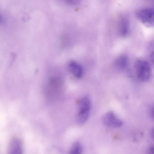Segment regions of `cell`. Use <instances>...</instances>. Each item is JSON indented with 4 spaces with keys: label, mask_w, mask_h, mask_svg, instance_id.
<instances>
[{
    "label": "cell",
    "mask_w": 154,
    "mask_h": 154,
    "mask_svg": "<svg viewBox=\"0 0 154 154\" xmlns=\"http://www.w3.org/2000/svg\"><path fill=\"white\" fill-rule=\"evenodd\" d=\"M62 82L58 78L51 79L46 88L45 94L49 99L57 98L61 94L62 91Z\"/></svg>",
    "instance_id": "2"
},
{
    "label": "cell",
    "mask_w": 154,
    "mask_h": 154,
    "mask_svg": "<svg viewBox=\"0 0 154 154\" xmlns=\"http://www.w3.org/2000/svg\"><path fill=\"white\" fill-rule=\"evenodd\" d=\"M78 110L77 119L80 124L85 123L88 120L91 109V102L88 97L85 96L77 101Z\"/></svg>",
    "instance_id": "1"
},
{
    "label": "cell",
    "mask_w": 154,
    "mask_h": 154,
    "mask_svg": "<svg viewBox=\"0 0 154 154\" xmlns=\"http://www.w3.org/2000/svg\"><path fill=\"white\" fill-rule=\"evenodd\" d=\"M150 114H151V117L152 118H153V106H152V107L151 108V109H150Z\"/></svg>",
    "instance_id": "12"
},
{
    "label": "cell",
    "mask_w": 154,
    "mask_h": 154,
    "mask_svg": "<svg viewBox=\"0 0 154 154\" xmlns=\"http://www.w3.org/2000/svg\"><path fill=\"white\" fill-rule=\"evenodd\" d=\"M66 4L72 5H78L80 2V0H62Z\"/></svg>",
    "instance_id": "11"
},
{
    "label": "cell",
    "mask_w": 154,
    "mask_h": 154,
    "mask_svg": "<svg viewBox=\"0 0 154 154\" xmlns=\"http://www.w3.org/2000/svg\"><path fill=\"white\" fill-rule=\"evenodd\" d=\"M128 62V59L127 56L122 55L116 59L114 64L115 66L117 68L123 69L127 68Z\"/></svg>",
    "instance_id": "9"
},
{
    "label": "cell",
    "mask_w": 154,
    "mask_h": 154,
    "mask_svg": "<svg viewBox=\"0 0 154 154\" xmlns=\"http://www.w3.org/2000/svg\"><path fill=\"white\" fill-rule=\"evenodd\" d=\"M129 29V22L128 19L122 16L119 19L118 23V31L119 35L125 37L128 34Z\"/></svg>",
    "instance_id": "6"
},
{
    "label": "cell",
    "mask_w": 154,
    "mask_h": 154,
    "mask_svg": "<svg viewBox=\"0 0 154 154\" xmlns=\"http://www.w3.org/2000/svg\"><path fill=\"white\" fill-rule=\"evenodd\" d=\"M137 18L143 23L148 26L153 25L154 11L152 8H145L138 10L136 13Z\"/></svg>",
    "instance_id": "4"
},
{
    "label": "cell",
    "mask_w": 154,
    "mask_h": 154,
    "mask_svg": "<svg viewBox=\"0 0 154 154\" xmlns=\"http://www.w3.org/2000/svg\"><path fill=\"white\" fill-rule=\"evenodd\" d=\"M68 67L69 71L75 77L80 78L82 76L83 73V68L77 62L71 61L69 63Z\"/></svg>",
    "instance_id": "8"
},
{
    "label": "cell",
    "mask_w": 154,
    "mask_h": 154,
    "mask_svg": "<svg viewBox=\"0 0 154 154\" xmlns=\"http://www.w3.org/2000/svg\"><path fill=\"white\" fill-rule=\"evenodd\" d=\"M82 151V148L81 145L79 142H76L72 146L70 153L72 154H79L81 153Z\"/></svg>",
    "instance_id": "10"
},
{
    "label": "cell",
    "mask_w": 154,
    "mask_h": 154,
    "mask_svg": "<svg viewBox=\"0 0 154 154\" xmlns=\"http://www.w3.org/2000/svg\"><path fill=\"white\" fill-rule=\"evenodd\" d=\"M135 68L138 78L145 82L149 79L151 75L150 68L149 63L146 60H137L135 64Z\"/></svg>",
    "instance_id": "3"
},
{
    "label": "cell",
    "mask_w": 154,
    "mask_h": 154,
    "mask_svg": "<svg viewBox=\"0 0 154 154\" xmlns=\"http://www.w3.org/2000/svg\"><path fill=\"white\" fill-rule=\"evenodd\" d=\"M102 121L105 126L111 128H119L123 125L122 121L111 111L106 112L103 116Z\"/></svg>",
    "instance_id": "5"
},
{
    "label": "cell",
    "mask_w": 154,
    "mask_h": 154,
    "mask_svg": "<svg viewBox=\"0 0 154 154\" xmlns=\"http://www.w3.org/2000/svg\"><path fill=\"white\" fill-rule=\"evenodd\" d=\"M23 149L22 144L21 140L17 138H13L10 143L9 153L11 154H21Z\"/></svg>",
    "instance_id": "7"
},
{
    "label": "cell",
    "mask_w": 154,
    "mask_h": 154,
    "mask_svg": "<svg viewBox=\"0 0 154 154\" xmlns=\"http://www.w3.org/2000/svg\"><path fill=\"white\" fill-rule=\"evenodd\" d=\"M149 151L150 153H152L154 152V148L153 146H151L149 149Z\"/></svg>",
    "instance_id": "13"
}]
</instances>
